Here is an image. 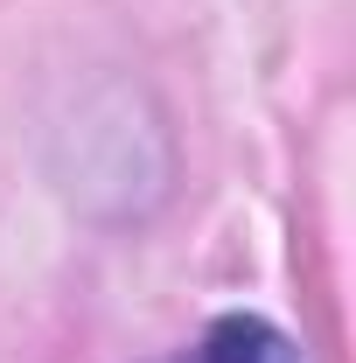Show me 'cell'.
Segmentation results:
<instances>
[{"label":"cell","instance_id":"obj_1","mask_svg":"<svg viewBox=\"0 0 356 363\" xmlns=\"http://www.w3.org/2000/svg\"><path fill=\"white\" fill-rule=\"evenodd\" d=\"M182 363H301V350L266 315H217Z\"/></svg>","mask_w":356,"mask_h":363}]
</instances>
